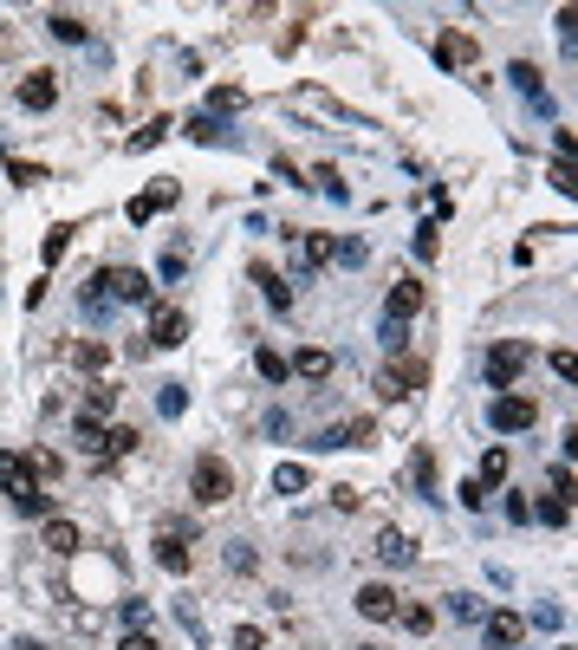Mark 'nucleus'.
<instances>
[{"label": "nucleus", "instance_id": "obj_29", "mask_svg": "<svg viewBox=\"0 0 578 650\" xmlns=\"http://www.w3.org/2000/svg\"><path fill=\"white\" fill-rule=\"evenodd\" d=\"M66 248H72V222L46 228V248H39V254H46V267H59V260H66Z\"/></svg>", "mask_w": 578, "mask_h": 650}, {"label": "nucleus", "instance_id": "obj_41", "mask_svg": "<svg viewBox=\"0 0 578 650\" xmlns=\"http://www.w3.org/2000/svg\"><path fill=\"white\" fill-rule=\"evenodd\" d=\"M332 260H345V267H364V260H371V248H364V241H338V248H332Z\"/></svg>", "mask_w": 578, "mask_h": 650}, {"label": "nucleus", "instance_id": "obj_38", "mask_svg": "<svg viewBox=\"0 0 578 650\" xmlns=\"http://www.w3.org/2000/svg\"><path fill=\"white\" fill-rule=\"evenodd\" d=\"M222 559H228V573H254V566H260V553H254V547H241V540H234Z\"/></svg>", "mask_w": 578, "mask_h": 650}, {"label": "nucleus", "instance_id": "obj_39", "mask_svg": "<svg viewBox=\"0 0 578 650\" xmlns=\"http://www.w3.org/2000/svg\"><path fill=\"white\" fill-rule=\"evenodd\" d=\"M162 137H170V124L156 118V124H144V130H136V137H130V150H156Z\"/></svg>", "mask_w": 578, "mask_h": 650}, {"label": "nucleus", "instance_id": "obj_6", "mask_svg": "<svg viewBox=\"0 0 578 650\" xmlns=\"http://www.w3.org/2000/svg\"><path fill=\"white\" fill-rule=\"evenodd\" d=\"M182 338H188L182 306H162V300H156V306H150V345H156V351H176Z\"/></svg>", "mask_w": 578, "mask_h": 650}, {"label": "nucleus", "instance_id": "obj_50", "mask_svg": "<svg viewBox=\"0 0 578 650\" xmlns=\"http://www.w3.org/2000/svg\"><path fill=\"white\" fill-rule=\"evenodd\" d=\"M559 618H565L559 605H533V625H539V631H553V625H559Z\"/></svg>", "mask_w": 578, "mask_h": 650}, {"label": "nucleus", "instance_id": "obj_23", "mask_svg": "<svg viewBox=\"0 0 578 650\" xmlns=\"http://www.w3.org/2000/svg\"><path fill=\"white\" fill-rule=\"evenodd\" d=\"M182 137H196V144H228V124L202 111V118H188V124H182Z\"/></svg>", "mask_w": 578, "mask_h": 650}, {"label": "nucleus", "instance_id": "obj_5", "mask_svg": "<svg viewBox=\"0 0 578 650\" xmlns=\"http://www.w3.org/2000/svg\"><path fill=\"white\" fill-rule=\"evenodd\" d=\"M188 540H196V533L176 527V521L156 527V566H162V573H188Z\"/></svg>", "mask_w": 578, "mask_h": 650}, {"label": "nucleus", "instance_id": "obj_12", "mask_svg": "<svg viewBox=\"0 0 578 650\" xmlns=\"http://www.w3.org/2000/svg\"><path fill=\"white\" fill-rule=\"evenodd\" d=\"M423 300H429L423 280H397V286H390V306H383V319H397V325H403V319H416V312H423Z\"/></svg>", "mask_w": 578, "mask_h": 650}, {"label": "nucleus", "instance_id": "obj_20", "mask_svg": "<svg viewBox=\"0 0 578 650\" xmlns=\"http://www.w3.org/2000/svg\"><path fill=\"white\" fill-rule=\"evenodd\" d=\"M293 371L306 377V384H325V377H332V351H325V345H306V351L293 358Z\"/></svg>", "mask_w": 578, "mask_h": 650}, {"label": "nucleus", "instance_id": "obj_21", "mask_svg": "<svg viewBox=\"0 0 578 650\" xmlns=\"http://www.w3.org/2000/svg\"><path fill=\"white\" fill-rule=\"evenodd\" d=\"M371 553H377L383 566H409V559H416V547H409V540H403L397 527H383V533H377V547H371Z\"/></svg>", "mask_w": 578, "mask_h": 650}, {"label": "nucleus", "instance_id": "obj_22", "mask_svg": "<svg viewBox=\"0 0 578 650\" xmlns=\"http://www.w3.org/2000/svg\"><path fill=\"white\" fill-rule=\"evenodd\" d=\"M118 410V384H104V377H98V384H85V417L98 423V417H111Z\"/></svg>", "mask_w": 578, "mask_h": 650}, {"label": "nucleus", "instance_id": "obj_13", "mask_svg": "<svg viewBox=\"0 0 578 650\" xmlns=\"http://www.w3.org/2000/svg\"><path fill=\"white\" fill-rule=\"evenodd\" d=\"M247 280H254V286L267 293V306H273V312H286V306H293V286H286L280 274H273L267 260H254V267H247Z\"/></svg>", "mask_w": 578, "mask_h": 650}, {"label": "nucleus", "instance_id": "obj_30", "mask_svg": "<svg viewBox=\"0 0 578 650\" xmlns=\"http://www.w3.org/2000/svg\"><path fill=\"white\" fill-rule=\"evenodd\" d=\"M13 507H20V514H33V521H39V514H52V495H46L39 481H33V488H20V495H13Z\"/></svg>", "mask_w": 578, "mask_h": 650}, {"label": "nucleus", "instance_id": "obj_51", "mask_svg": "<svg viewBox=\"0 0 578 650\" xmlns=\"http://www.w3.org/2000/svg\"><path fill=\"white\" fill-rule=\"evenodd\" d=\"M383 345H390V351H403V345H409V332H403L397 319H383Z\"/></svg>", "mask_w": 578, "mask_h": 650}, {"label": "nucleus", "instance_id": "obj_47", "mask_svg": "<svg viewBox=\"0 0 578 650\" xmlns=\"http://www.w3.org/2000/svg\"><path fill=\"white\" fill-rule=\"evenodd\" d=\"M234 650H267V631H260V625H241V631H234Z\"/></svg>", "mask_w": 578, "mask_h": 650}, {"label": "nucleus", "instance_id": "obj_11", "mask_svg": "<svg viewBox=\"0 0 578 650\" xmlns=\"http://www.w3.org/2000/svg\"><path fill=\"white\" fill-rule=\"evenodd\" d=\"M397 611H403V599L390 585H364L357 592V618H371V625H383V618H397Z\"/></svg>", "mask_w": 578, "mask_h": 650}, {"label": "nucleus", "instance_id": "obj_36", "mask_svg": "<svg viewBox=\"0 0 578 650\" xmlns=\"http://www.w3.org/2000/svg\"><path fill=\"white\" fill-rule=\"evenodd\" d=\"M78 449H85V455H98V462H104V429H98L92 417H78Z\"/></svg>", "mask_w": 578, "mask_h": 650}, {"label": "nucleus", "instance_id": "obj_35", "mask_svg": "<svg viewBox=\"0 0 578 650\" xmlns=\"http://www.w3.org/2000/svg\"><path fill=\"white\" fill-rule=\"evenodd\" d=\"M156 410H162V417H182V410H188V391H182V384H162V391H156Z\"/></svg>", "mask_w": 578, "mask_h": 650}, {"label": "nucleus", "instance_id": "obj_49", "mask_svg": "<svg viewBox=\"0 0 578 650\" xmlns=\"http://www.w3.org/2000/svg\"><path fill=\"white\" fill-rule=\"evenodd\" d=\"M118 650H162V644H156L150 631H124V644H118Z\"/></svg>", "mask_w": 578, "mask_h": 650}, {"label": "nucleus", "instance_id": "obj_48", "mask_svg": "<svg viewBox=\"0 0 578 650\" xmlns=\"http://www.w3.org/2000/svg\"><path fill=\"white\" fill-rule=\"evenodd\" d=\"M553 189H565V196L578 189V182H572V156H553Z\"/></svg>", "mask_w": 578, "mask_h": 650}, {"label": "nucleus", "instance_id": "obj_2", "mask_svg": "<svg viewBox=\"0 0 578 650\" xmlns=\"http://www.w3.org/2000/svg\"><path fill=\"white\" fill-rule=\"evenodd\" d=\"M188 495H196L202 507H222V501H234V469L222 462V455H202V462L188 469Z\"/></svg>", "mask_w": 578, "mask_h": 650}, {"label": "nucleus", "instance_id": "obj_10", "mask_svg": "<svg viewBox=\"0 0 578 650\" xmlns=\"http://www.w3.org/2000/svg\"><path fill=\"white\" fill-rule=\"evenodd\" d=\"M507 78H513V92L527 98L539 118H553V98H546V85H539V66H527V59H520V66H507Z\"/></svg>", "mask_w": 578, "mask_h": 650}, {"label": "nucleus", "instance_id": "obj_40", "mask_svg": "<svg viewBox=\"0 0 578 650\" xmlns=\"http://www.w3.org/2000/svg\"><path fill=\"white\" fill-rule=\"evenodd\" d=\"M539 521H546V527H565V521H572V507H565V495H553V501H539Z\"/></svg>", "mask_w": 578, "mask_h": 650}, {"label": "nucleus", "instance_id": "obj_1", "mask_svg": "<svg viewBox=\"0 0 578 650\" xmlns=\"http://www.w3.org/2000/svg\"><path fill=\"white\" fill-rule=\"evenodd\" d=\"M85 293H98L104 306H150V274H136V267H104Z\"/></svg>", "mask_w": 578, "mask_h": 650}, {"label": "nucleus", "instance_id": "obj_4", "mask_svg": "<svg viewBox=\"0 0 578 650\" xmlns=\"http://www.w3.org/2000/svg\"><path fill=\"white\" fill-rule=\"evenodd\" d=\"M494 429H507V436H513V429H533L539 423V403L527 397V391H494Z\"/></svg>", "mask_w": 578, "mask_h": 650}, {"label": "nucleus", "instance_id": "obj_25", "mask_svg": "<svg viewBox=\"0 0 578 650\" xmlns=\"http://www.w3.org/2000/svg\"><path fill=\"white\" fill-rule=\"evenodd\" d=\"M46 33H52V40H66V46H78V40L92 33V26L78 20V13H52V20H46Z\"/></svg>", "mask_w": 578, "mask_h": 650}, {"label": "nucleus", "instance_id": "obj_14", "mask_svg": "<svg viewBox=\"0 0 578 650\" xmlns=\"http://www.w3.org/2000/svg\"><path fill=\"white\" fill-rule=\"evenodd\" d=\"M170 202H176V182H156V189H144V196L130 202V228H144L150 215H156V208H170Z\"/></svg>", "mask_w": 578, "mask_h": 650}, {"label": "nucleus", "instance_id": "obj_9", "mask_svg": "<svg viewBox=\"0 0 578 650\" xmlns=\"http://www.w3.org/2000/svg\"><path fill=\"white\" fill-rule=\"evenodd\" d=\"M20 104L26 111H52V104H59V72H26L20 78Z\"/></svg>", "mask_w": 578, "mask_h": 650}, {"label": "nucleus", "instance_id": "obj_52", "mask_svg": "<svg viewBox=\"0 0 578 650\" xmlns=\"http://www.w3.org/2000/svg\"><path fill=\"white\" fill-rule=\"evenodd\" d=\"M364 650H371V644H364Z\"/></svg>", "mask_w": 578, "mask_h": 650}, {"label": "nucleus", "instance_id": "obj_16", "mask_svg": "<svg viewBox=\"0 0 578 650\" xmlns=\"http://www.w3.org/2000/svg\"><path fill=\"white\" fill-rule=\"evenodd\" d=\"M383 384H390L397 397H409V391H423V384H429V365H423V358H397V371L383 377Z\"/></svg>", "mask_w": 578, "mask_h": 650}, {"label": "nucleus", "instance_id": "obj_43", "mask_svg": "<svg viewBox=\"0 0 578 650\" xmlns=\"http://www.w3.org/2000/svg\"><path fill=\"white\" fill-rule=\"evenodd\" d=\"M435 254H442V241H435V222H423V228H416V260H435Z\"/></svg>", "mask_w": 578, "mask_h": 650}, {"label": "nucleus", "instance_id": "obj_24", "mask_svg": "<svg viewBox=\"0 0 578 650\" xmlns=\"http://www.w3.org/2000/svg\"><path fill=\"white\" fill-rule=\"evenodd\" d=\"M332 436H338L345 449H371V443H377V423H371V417H351L345 429H332Z\"/></svg>", "mask_w": 578, "mask_h": 650}, {"label": "nucleus", "instance_id": "obj_44", "mask_svg": "<svg viewBox=\"0 0 578 650\" xmlns=\"http://www.w3.org/2000/svg\"><path fill=\"white\" fill-rule=\"evenodd\" d=\"M332 507H338V514H357V507H364V495H357L351 481H338V488H332Z\"/></svg>", "mask_w": 578, "mask_h": 650}, {"label": "nucleus", "instance_id": "obj_45", "mask_svg": "<svg viewBox=\"0 0 578 650\" xmlns=\"http://www.w3.org/2000/svg\"><path fill=\"white\" fill-rule=\"evenodd\" d=\"M397 618H403V625H409V631H429V625H435V611H429V605H403Z\"/></svg>", "mask_w": 578, "mask_h": 650}, {"label": "nucleus", "instance_id": "obj_8", "mask_svg": "<svg viewBox=\"0 0 578 650\" xmlns=\"http://www.w3.org/2000/svg\"><path fill=\"white\" fill-rule=\"evenodd\" d=\"M481 637H487V650H520V637H527V618H520V611H494L487 625H481Z\"/></svg>", "mask_w": 578, "mask_h": 650}, {"label": "nucleus", "instance_id": "obj_31", "mask_svg": "<svg viewBox=\"0 0 578 650\" xmlns=\"http://www.w3.org/2000/svg\"><path fill=\"white\" fill-rule=\"evenodd\" d=\"M306 189H319V196H338V202H345V176L332 170V162H319V170H312V182H306Z\"/></svg>", "mask_w": 578, "mask_h": 650}, {"label": "nucleus", "instance_id": "obj_15", "mask_svg": "<svg viewBox=\"0 0 578 650\" xmlns=\"http://www.w3.org/2000/svg\"><path fill=\"white\" fill-rule=\"evenodd\" d=\"M0 488L20 495V488H33V462H26L20 449H0Z\"/></svg>", "mask_w": 578, "mask_h": 650}, {"label": "nucleus", "instance_id": "obj_19", "mask_svg": "<svg viewBox=\"0 0 578 650\" xmlns=\"http://www.w3.org/2000/svg\"><path fill=\"white\" fill-rule=\"evenodd\" d=\"M332 248H338L332 234H319V228H299V260H306V267H332Z\"/></svg>", "mask_w": 578, "mask_h": 650}, {"label": "nucleus", "instance_id": "obj_33", "mask_svg": "<svg viewBox=\"0 0 578 650\" xmlns=\"http://www.w3.org/2000/svg\"><path fill=\"white\" fill-rule=\"evenodd\" d=\"M481 488H494V481H507V449H487L481 455V475H475Z\"/></svg>", "mask_w": 578, "mask_h": 650}, {"label": "nucleus", "instance_id": "obj_3", "mask_svg": "<svg viewBox=\"0 0 578 650\" xmlns=\"http://www.w3.org/2000/svg\"><path fill=\"white\" fill-rule=\"evenodd\" d=\"M527 365H533V345H527V338H501V345L487 351V384H494V391H513V377L527 371Z\"/></svg>", "mask_w": 578, "mask_h": 650}, {"label": "nucleus", "instance_id": "obj_27", "mask_svg": "<svg viewBox=\"0 0 578 650\" xmlns=\"http://www.w3.org/2000/svg\"><path fill=\"white\" fill-rule=\"evenodd\" d=\"M254 371L267 377V384H286V358H280L273 345H260V351H254Z\"/></svg>", "mask_w": 578, "mask_h": 650}, {"label": "nucleus", "instance_id": "obj_37", "mask_svg": "<svg viewBox=\"0 0 578 650\" xmlns=\"http://www.w3.org/2000/svg\"><path fill=\"white\" fill-rule=\"evenodd\" d=\"M156 274H162V280H182V274H188V248H182V241H176L170 254H162V267H156Z\"/></svg>", "mask_w": 578, "mask_h": 650}, {"label": "nucleus", "instance_id": "obj_34", "mask_svg": "<svg viewBox=\"0 0 578 650\" xmlns=\"http://www.w3.org/2000/svg\"><path fill=\"white\" fill-rule=\"evenodd\" d=\"M72 365H78V371H98V365H104V345H98V338H78V345H72Z\"/></svg>", "mask_w": 578, "mask_h": 650}, {"label": "nucleus", "instance_id": "obj_17", "mask_svg": "<svg viewBox=\"0 0 578 650\" xmlns=\"http://www.w3.org/2000/svg\"><path fill=\"white\" fill-rule=\"evenodd\" d=\"M409 481H416V495L435 501V488H442V481H435V449L429 443H416V455H409Z\"/></svg>", "mask_w": 578, "mask_h": 650}, {"label": "nucleus", "instance_id": "obj_7", "mask_svg": "<svg viewBox=\"0 0 578 650\" xmlns=\"http://www.w3.org/2000/svg\"><path fill=\"white\" fill-rule=\"evenodd\" d=\"M435 59H442L449 72H461V66H475V59H481V46H475V33H461V26H449V33L435 40Z\"/></svg>", "mask_w": 578, "mask_h": 650}, {"label": "nucleus", "instance_id": "obj_42", "mask_svg": "<svg viewBox=\"0 0 578 650\" xmlns=\"http://www.w3.org/2000/svg\"><path fill=\"white\" fill-rule=\"evenodd\" d=\"M118 618H124V631H144V618H150V605H144V599H124V605H118Z\"/></svg>", "mask_w": 578, "mask_h": 650}, {"label": "nucleus", "instance_id": "obj_18", "mask_svg": "<svg viewBox=\"0 0 578 650\" xmlns=\"http://www.w3.org/2000/svg\"><path fill=\"white\" fill-rule=\"evenodd\" d=\"M39 547L59 553V559H72V553H78V527H72V521H46V527H39Z\"/></svg>", "mask_w": 578, "mask_h": 650}, {"label": "nucleus", "instance_id": "obj_28", "mask_svg": "<svg viewBox=\"0 0 578 650\" xmlns=\"http://www.w3.org/2000/svg\"><path fill=\"white\" fill-rule=\"evenodd\" d=\"M130 449H136V429H130V423L104 429V462H118V455H130Z\"/></svg>", "mask_w": 578, "mask_h": 650}, {"label": "nucleus", "instance_id": "obj_46", "mask_svg": "<svg viewBox=\"0 0 578 650\" xmlns=\"http://www.w3.org/2000/svg\"><path fill=\"white\" fill-rule=\"evenodd\" d=\"M7 176H13L20 189H26V182H46V170H39V162H20V156L7 162Z\"/></svg>", "mask_w": 578, "mask_h": 650}, {"label": "nucleus", "instance_id": "obj_32", "mask_svg": "<svg viewBox=\"0 0 578 650\" xmlns=\"http://www.w3.org/2000/svg\"><path fill=\"white\" fill-rule=\"evenodd\" d=\"M228 111H241V85H215L208 92V118H228Z\"/></svg>", "mask_w": 578, "mask_h": 650}, {"label": "nucleus", "instance_id": "obj_26", "mask_svg": "<svg viewBox=\"0 0 578 650\" xmlns=\"http://www.w3.org/2000/svg\"><path fill=\"white\" fill-rule=\"evenodd\" d=\"M306 481H312V469H306V462H280V469H273V488H280V495H299Z\"/></svg>", "mask_w": 578, "mask_h": 650}]
</instances>
